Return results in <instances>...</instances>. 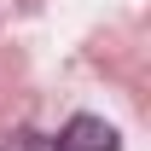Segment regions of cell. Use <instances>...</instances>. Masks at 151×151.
I'll return each instance as SVG.
<instances>
[{"label": "cell", "instance_id": "cell-1", "mask_svg": "<svg viewBox=\"0 0 151 151\" xmlns=\"http://www.w3.org/2000/svg\"><path fill=\"white\" fill-rule=\"evenodd\" d=\"M52 151H122V139H116V128L105 116H70V122L58 128Z\"/></svg>", "mask_w": 151, "mask_h": 151}, {"label": "cell", "instance_id": "cell-2", "mask_svg": "<svg viewBox=\"0 0 151 151\" xmlns=\"http://www.w3.org/2000/svg\"><path fill=\"white\" fill-rule=\"evenodd\" d=\"M0 151H52V139H47V134H29V128H23V134H12Z\"/></svg>", "mask_w": 151, "mask_h": 151}]
</instances>
